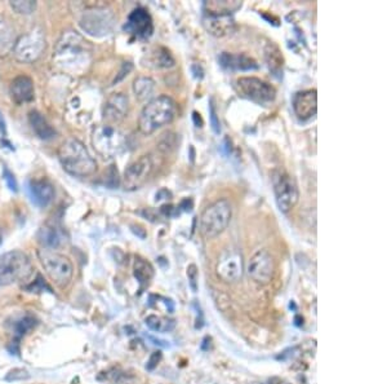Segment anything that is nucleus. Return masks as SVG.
Listing matches in <instances>:
<instances>
[{
    "label": "nucleus",
    "mask_w": 387,
    "mask_h": 384,
    "mask_svg": "<svg viewBox=\"0 0 387 384\" xmlns=\"http://www.w3.org/2000/svg\"><path fill=\"white\" fill-rule=\"evenodd\" d=\"M38 240L43 245V248L53 250L61 245V234L53 227H41L39 233H38Z\"/></svg>",
    "instance_id": "nucleus-25"
},
{
    "label": "nucleus",
    "mask_w": 387,
    "mask_h": 384,
    "mask_svg": "<svg viewBox=\"0 0 387 384\" xmlns=\"http://www.w3.org/2000/svg\"><path fill=\"white\" fill-rule=\"evenodd\" d=\"M124 30L137 39H148L154 33L153 19L146 9L137 8L129 14Z\"/></svg>",
    "instance_id": "nucleus-15"
},
{
    "label": "nucleus",
    "mask_w": 387,
    "mask_h": 384,
    "mask_svg": "<svg viewBox=\"0 0 387 384\" xmlns=\"http://www.w3.org/2000/svg\"><path fill=\"white\" fill-rule=\"evenodd\" d=\"M133 91L140 101H146L151 98L155 91V82L149 76H140L133 83Z\"/></svg>",
    "instance_id": "nucleus-26"
},
{
    "label": "nucleus",
    "mask_w": 387,
    "mask_h": 384,
    "mask_svg": "<svg viewBox=\"0 0 387 384\" xmlns=\"http://www.w3.org/2000/svg\"><path fill=\"white\" fill-rule=\"evenodd\" d=\"M129 110L128 97L124 94H113L103 105L102 114L108 124L118 123L127 117Z\"/></svg>",
    "instance_id": "nucleus-17"
},
{
    "label": "nucleus",
    "mask_w": 387,
    "mask_h": 384,
    "mask_svg": "<svg viewBox=\"0 0 387 384\" xmlns=\"http://www.w3.org/2000/svg\"><path fill=\"white\" fill-rule=\"evenodd\" d=\"M145 323L150 330H153L155 333H168V331L175 329V326H176V323L173 320L157 315H148L146 320H145Z\"/></svg>",
    "instance_id": "nucleus-27"
},
{
    "label": "nucleus",
    "mask_w": 387,
    "mask_h": 384,
    "mask_svg": "<svg viewBox=\"0 0 387 384\" xmlns=\"http://www.w3.org/2000/svg\"><path fill=\"white\" fill-rule=\"evenodd\" d=\"M33 273V264L22 251H9L0 256V286L26 281Z\"/></svg>",
    "instance_id": "nucleus-5"
},
{
    "label": "nucleus",
    "mask_w": 387,
    "mask_h": 384,
    "mask_svg": "<svg viewBox=\"0 0 387 384\" xmlns=\"http://www.w3.org/2000/svg\"><path fill=\"white\" fill-rule=\"evenodd\" d=\"M115 24V14L106 7H92L86 9L79 20V25L87 34L101 38L109 35Z\"/></svg>",
    "instance_id": "nucleus-10"
},
{
    "label": "nucleus",
    "mask_w": 387,
    "mask_h": 384,
    "mask_svg": "<svg viewBox=\"0 0 387 384\" xmlns=\"http://www.w3.org/2000/svg\"><path fill=\"white\" fill-rule=\"evenodd\" d=\"M153 172V161L149 156H143L127 167L123 175V186L127 191H136L148 181Z\"/></svg>",
    "instance_id": "nucleus-12"
},
{
    "label": "nucleus",
    "mask_w": 387,
    "mask_h": 384,
    "mask_svg": "<svg viewBox=\"0 0 387 384\" xmlns=\"http://www.w3.org/2000/svg\"><path fill=\"white\" fill-rule=\"evenodd\" d=\"M35 326V320L31 315H24L19 318L17 321H14L12 325V330H14V335L22 336L25 335L28 331L33 329Z\"/></svg>",
    "instance_id": "nucleus-29"
},
{
    "label": "nucleus",
    "mask_w": 387,
    "mask_h": 384,
    "mask_svg": "<svg viewBox=\"0 0 387 384\" xmlns=\"http://www.w3.org/2000/svg\"><path fill=\"white\" fill-rule=\"evenodd\" d=\"M247 271L253 281L266 285L272 281L275 272V261L266 250H261L252 256Z\"/></svg>",
    "instance_id": "nucleus-13"
},
{
    "label": "nucleus",
    "mask_w": 387,
    "mask_h": 384,
    "mask_svg": "<svg viewBox=\"0 0 387 384\" xmlns=\"http://www.w3.org/2000/svg\"><path fill=\"white\" fill-rule=\"evenodd\" d=\"M29 121L33 127L35 133L41 138V140H51L56 136V131L51 124L48 123L47 119L41 116L39 111H31L29 114Z\"/></svg>",
    "instance_id": "nucleus-24"
},
{
    "label": "nucleus",
    "mask_w": 387,
    "mask_h": 384,
    "mask_svg": "<svg viewBox=\"0 0 387 384\" xmlns=\"http://www.w3.org/2000/svg\"><path fill=\"white\" fill-rule=\"evenodd\" d=\"M1 241L3 240H1V233H0V245H1Z\"/></svg>",
    "instance_id": "nucleus-39"
},
{
    "label": "nucleus",
    "mask_w": 387,
    "mask_h": 384,
    "mask_svg": "<svg viewBox=\"0 0 387 384\" xmlns=\"http://www.w3.org/2000/svg\"><path fill=\"white\" fill-rule=\"evenodd\" d=\"M204 26L215 36H225L235 30V22L231 16H211L207 14L204 19Z\"/></svg>",
    "instance_id": "nucleus-21"
},
{
    "label": "nucleus",
    "mask_w": 387,
    "mask_h": 384,
    "mask_svg": "<svg viewBox=\"0 0 387 384\" xmlns=\"http://www.w3.org/2000/svg\"><path fill=\"white\" fill-rule=\"evenodd\" d=\"M232 206L229 199H218L204 210L200 216V233L205 238H215L230 224Z\"/></svg>",
    "instance_id": "nucleus-4"
},
{
    "label": "nucleus",
    "mask_w": 387,
    "mask_h": 384,
    "mask_svg": "<svg viewBox=\"0 0 387 384\" xmlns=\"http://www.w3.org/2000/svg\"><path fill=\"white\" fill-rule=\"evenodd\" d=\"M187 276H189V280H190L191 288L195 291L197 290V267L195 266H190V267L187 268Z\"/></svg>",
    "instance_id": "nucleus-36"
},
{
    "label": "nucleus",
    "mask_w": 387,
    "mask_h": 384,
    "mask_svg": "<svg viewBox=\"0 0 387 384\" xmlns=\"http://www.w3.org/2000/svg\"><path fill=\"white\" fill-rule=\"evenodd\" d=\"M238 87L247 98L261 105L272 103L277 97V91L272 84L256 76L239 78Z\"/></svg>",
    "instance_id": "nucleus-11"
},
{
    "label": "nucleus",
    "mask_w": 387,
    "mask_h": 384,
    "mask_svg": "<svg viewBox=\"0 0 387 384\" xmlns=\"http://www.w3.org/2000/svg\"><path fill=\"white\" fill-rule=\"evenodd\" d=\"M92 145L102 158H114L125 148V138L120 131L111 124L97 126L92 133Z\"/></svg>",
    "instance_id": "nucleus-7"
},
{
    "label": "nucleus",
    "mask_w": 387,
    "mask_h": 384,
    "mask_svg": "<svg viewBox=\"0 0 387 384\" xmlns=\"http://www.w3.org/2000/svg\"><path fill=\"white\" fill-rule=\"evenodd\" d=\"M3 178L6 180L7 183L8 188L14 192H17V181L14 178V173L8 170L7 167L3 168Z\"/></svg>",
    "instance_id": "nucleus-33"
},
{
    "label": "nucleus",
    "mask_w": 387,
    "mask_h": 384,
    "mask_svg": "<svg viewBox=\"0 0 387 384\" xmlns=\"http://www.w3.org/2000/svg\"><path fill=\"white\" fill-rule=\"evenodd\" d=\"M177 116V103L170 96L151 98L141 111L138 128L143 135H151L167 124L172 123Z\"/></svg>",
    "instance_id": "nucleus-3"
},
{
    "label": "nucleus",
    "mask_w": 387,
    "mask_h": 384,
    "mask_svg": "<svg viewBox=\"0 0 387 384\" xmlns=\"http://www.w3.org/2000/svg\"><path fill=\"white\" fill-rule=\"evenodd\" d=\"M58 159L65 171L78 176L88 178L97 171V163L88 149L78 138H70L58 149Z\"/></svg>",
    "instance_id": "nucleus-2"
},
{
    "label": "nucleus",
    "mask_w": 387,
    "mask_h": 384,
    "mask_svg": "<svg viewBox=\"0 0 387 384\" xmlns=\"http://www.w3.org/2000/svg\"><path fill=\"white\" fill-rule=\"evenodd\" d=\"M135 275L141 283H148L154 275V271L149 263H146L143 259H138L135 264Z\"/></svg>",
    "instance_id": "nucleus-28"
},
{
    "label": "nucleus",
    "mask_w": 387,
    "mask_h": 384,
    "mask_svg": "<svg viewBox=\"0 0 387 384\" xmlns=\"http://www.w3.org/2000/svg\"><path fill=\"white\" fill-rule=\"evenodd\" d=\"M11 96L16 103H26L34 100V83L31 78L20 76L11 83Z\"/></svg>",
    "instance_id": "nucleus-19"
},
{
    "label": "nucleus",
    "mask_w": 387,
    "mask_h": 384,
    "mask_svg": "<svg viewBox=\"0 0 387 384\" xmlns=\"http://www.w3.org/2000/svg\"><path fill=\"white\" fill-rule=\"evenodd\" d=\"M30 375H29L28 371L24 370V369H14L8 374L6 379L12 382V380H24V379H28Z\"/></svg>",
    "instance_id": "nucleus-34"
},
{
    "label": "nucleus",
    "mask_w": 387,
    "mask_h": 384,
    "mask_svg": "<svg viewBox=\"0 0 387 384\" xmlns=\"http://www.w3.org/2000/svg\"><path fill=\"white\" fill-rule=\"evenodd\" d=\"M29 191L36 206L46 207L55 198V188L47 178H33Z\"/></svg>",
    "instance_id": "nucleus-18"
},
{
    "label": "nucleus",
    "mask_w": 387,
    "mask_h": 384,
    "mask_svg": "<svg viewBox=\"0 0 387 384\" xmlns=\"http://www.w3.org/2000/svg\"><path fill=\"white\" fill-rule=\"evenodd\" d=\"M38 256L46 273L52 281L55 282L56 286L61 288H66L74 275V267L71 261H68L66 256L48 248L39 250Z\"/></svg>",
    "instance_id": "nucleus-6"
},
{
    "label": "nucleus",
    "mask_w": 387,
    "mask_h": 384,
    "mask_svg": "<svg viewBox=\"0 0 387 384\" xmlns=\"http://www.w3.org/2000/svg\"><path fill=\"white\" fill-rule=\"evenodd\" d=\"M216 269L221 280L226 282L238 281L243 275V255L234 248L226 250L220 256Z\"/></svg>",
    "instance_id": "nucleus-14"
},
{
    "label": "nucleus",
    "mask_w": 387,
    "mask_h": 384,
    "mask_svg": "<svg viewBox=\"0 0 387 384\" xmlns=\"http://www.w3.org/2000/svg\"><path fill=\"white\" fill-rule=\"evenodd\" d=\"M46 46L47 41L43 30L35 28L16 41L12 54L17 61L31 64L41 59L43 52L46 51Z\"/></svg>",
    "instance_id": "nucleus-9"
},
{
    "label": "nucleus",
    "mask_w": 387,
    "mask_h": 384,
    "mask_svg": "<svg viewBox=\"0 0 387 384\" xmlns=\"http://www.w3.org/2000/svg\"><path fill=\"white\" fill-rule=\"evenodd\" d=\"M192 116H194V121H195L197 127H202V126H203V121H202V118H200V114H197V111H194Z\"/></svg>",
    "instance_id": "nucleus-37"
},
{
    "label": "nucleus",
    "mask_w": 387,
    "mask_h": 384,
    "mask_svg": "<svg viewBox=\"0 0 387 384\" xmlns=\"http://www.w3.org/2000/svg\"><path fill=\"white\" fill-rule=\"evenodd\" d=\"M272 180L280 211L289 213L297 205L299 198V186L296 180L283 168L272 172Z\"/></svg>",
    "instance_id": "nucleus-8"
},
{
    "label": "nucleus",
    "mask_w": 387,
    "mask_h": 384,
    "mask_svg": "<svg viewBox=\"0 0 387 384\" xmlns=\"http://www.w3.org/2000/svg\"><path fill=\"white\" fill-rule=\"evenodd\" d=\"M242 7V1L239 0H212L204 3L205 14L211 16H231L232 12Z\"/></svg>",
    "instance_id": "nucleus-23"
},
{
    "label": "nucleus",
    "mask_w": 387,
    "mask_h": 384,
    "mask_svg": "<svg viewBox=\"0 0 387 384\" xmlns=\"http://www.w3.org/2000/svg\"><path fill=\"white\" fill-rule=\"evenodd\" d=\"M316 95H318L316 89H306L294 95L292 101L293 110L299 119L307 121L314 116H316V111H318Z\"/></svg>",
    "instance_id": "nucleus-16"
},
{
    "label": "nucleus",
    "mask_w": 387,
    "mask_h": 384,
    "mask_svg": "<svg viewBox=\"0 0 387 384\" xmlns=\"http://www.w3.org/2000/svg\"><path fill=\"white\" fill-rule=\"evenodd\" d=\"M0 130L3 133H6V123H4V119H3L1 114H0Z\"/></svg>",
    "instance_id": "nucleus-38"
},
{
    "label": "nucleus",
    "mask_w": 387,
    "mask_h": 384,
    "mask_svg": "<svg viewBox=\"0 0 387 384\" xmlns=\"http://www.w3.org/2000/svg\"><path fill=\"white\" fill-rule=\"evenodd\" d=\"M220 64L225 69L230 70H256L258 69V64L251 56L245 54H229L224 52L220 56Z\"/></svg>",
    "instance_id": "nucleus-20"
},
{
    "label": "nucleus",
    "mask_w": 387,
    "mask_h": 384,
    "mask_svg": "<svg viewBox=\"0 0 387 384\" xmlns=\"http://www.w3.org/2000/svg\"><path fill=\"white\" fill-rule=\"evenodd\" d=\"M153 62L157 65L158 68H168V66H173L175 60L167 49H160L159 52L154 55Z\"/></svg>",
    "instance_id": "nucleus-31"
},
{
    "label": "nucleus",
    "mask_w": 387,
    "mask_h": 384,
    "mask_svg": "<svg viewBox=\"0 0 387 384\" xmlns=\"http://www.w3.org/2000/svg\"><path fill=\"white\" fill-rule=\"evenodd\" d=\"M11 7L14 8L17 14H30L34 12L36 3L33 0H14L11 1Z\"/></svg>",
    "instance_id": "nucleus-30"
},
{
    "label": "nucleus",
    "mask_w": 387,
    "mask_h": 384,
    "mask_svg": "<svg viewBox=\"0 0 387 384\" xmlns=\"http://www.w3.org/2000/svg\"><path fill=\"white\" fill-rule=\"evenodd\" d=\"M267 61H269L270 70L279 74L280 70L283 68V57L280 56L278 49H275V52L272 49V51H267Z\"/></svg>",
    "instance_id": "nucleus-32"
},
{
    "label": "nucleus",
    "mask_w": 387,
    "mask_h": 384,
    "mask_svg": "<svg viewBox=\"0 0 387 384\" xmlns=\"http://www.w3.org/2000/svg\"><path fill=\"white\" fill-rule=\"evenodd\" d=\"M210 114H211V123L212 128L216 132V133H220V121L217 119V114H216V109L213 106V103H211V106H210Z\"/></svg>",
    "instance_id": "nucleus-35"
},
{
    "label": "nucleus",
    "mask_w": 387,
    "mask_h": 384,
    "mask_svg": "<svg viewBox=\"0 0 387 384\" xmlns=\"http://www.w3.org/2000/svg\"><path fill=\"white\" fill-rule=\"evenodd\" d=\"M53 62L62 71L73 76H81L88 69L91 64L88 41L76 31H65L57 41Z\"/></svg>",
    "instance_id": "nucleus-1"
},
{
    "label": "nucleus",
    "mask_w": 387,
    "mask_h": 384,
    "mask_svg": "<svg viewBox=\"0 0 387 384\" xmlns=\"http://www.w3.org/2000/svg\"><path fill=\"white\" fill-rule=\"evenodd\" d=\"M14 44L16 36L14 26L4 16H0V57L9 55L14 51Z\"/></svg>",
    "instance_id": "nucleus-22"
}]
</instances>
